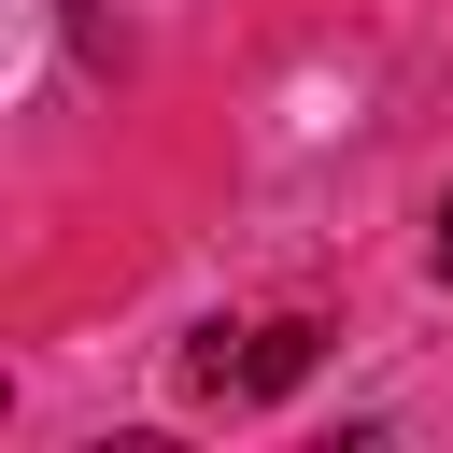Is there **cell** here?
Masks as SVG:
<instances>
[{"instance_id":"2","label":"cell","mask_w":453,"mask_h":453,"mask_svg":"<svg viewBox=\"0 0 453 453\" xmlns=\"http://www.w3.org/2000/svg\"><path fill=\"white\" fill-rule=\"evenodd\" d=\"M439 283H453V198H439Z\"/></svg>"},{"instance_id":"1","label":"cell","mask_w":453,"mask_h":453,"mask_svg":"<svg viewBox=\"0 0 453 453\" xmlns=\"http://www.w3.org/2000/svg\"><path fill=\"white\" fill-rule=\"evenodd\" d=\"M297 368H311V326H255V354H241V368H212V382H226V396H283Z\"/></svg>"}]
</instances>
